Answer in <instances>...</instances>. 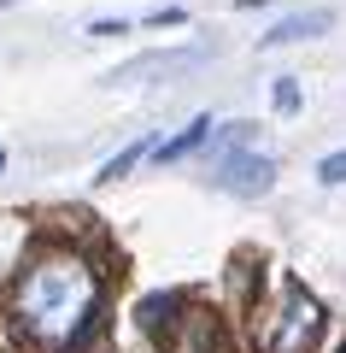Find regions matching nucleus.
Returning <instances> with one entry per match:
<instances>
[{"mask_svg":"<svg viewBox=\"0 0 346 353\" xmlns=\"http://www.w3.org/2000/svg\"><path fill=\"white\" fill-rule=\"evenodd\" d=\"M323 30H329V12H288V18H276V30H264V48L305 41V36H323Z\"/></svg>","mask_w":346,"mask_h":353,"instance_id":"obj_5","label":"nucleus"},{"mask_svg":"<svg viewBox=\"0 0 346 353\" xmlns=\"http://www.w3.org/2000/svg\"><path fill=\"white\" fill-rule=\"evenodd\" d=\"M100 324V271L76 248H41L12 283V336L30 353H59Z\"/></svg>","mask_w":346,"mask_h":353,"instance_id":"obj_1","label":"nucleus"},{"mask_svg":"<svg viewBox=\"0 0 346 353\" xmlns=\"http://www.w3.org/2000/svg\"><path fill=\"white\" fill-rule=\"evenodd\" d=\"M182 312H188V301H182V294H147V301L136 306V324L147 330V341H153V347H171V341H176V330H182Z\"/></svg>","mask_w":346,"mask_h":353,"instance_id":"obj_4","label":"nucleus"},{"mask_svg":"<svg viewBox=\"0 0 346 353\" xmlns=\"http://www.w3.org/2000/svg\"><path fill=\"white\" fill-rule=\"evenodd\" d=\"M0 171H6V153H0Z\"/></svg>","mask_w":346,"mask_h":353,"instance_id":"obj_11","label":"nucleus"},{"mask_svg":"<svg viewBox=\"0 0 346 353\" xmlns=\"http://www.w3.org/2000/svg\"><path fill=\"white\" fill-rule=\"evenodd\" d=\"M88 30H94V36H124L129 24H124V18H100V24H88Z\"/></svg>","mask_w":346,"mask_h":353,"instance_id":"obj_10","label":"nucleus"},{"mask_svg":"<svg viewBox=\"0 0 346 353\" xmlns=\"http://www.w3.org/2000/svg\"><path fill=\"white\" fill-rule=\"evenodd\" d=\"M323 324H329L323 301L305 289V283L288 277L282 283V312H276V330H270V353H311L317 336H323Z\"/></svg>","mask_w":346,"mask_h":353,"instance_id":"obj_2","label":"nucleus"},{"mask_svg":"<svg viewBox=\"0 0 346 353\" xmlns=\"http://www.w3.org/2000/svg\"><path fill=\"white\" fill-rule=\"evenodd\" d=\"M317 176H323V183H346V153H329Z\"/></svg>","mask_w":346,"mask_h":353,"instance_id":"obj_9","label":"nucleus"},{"mask_svg":"<svg viewBox=\"0 0 346 353\" xmlns=\"http://www.w3.org/2000/svg\"><path fill=\"white\" fill-rule=\"evenodd\" d=\"M141 153H147V141H129V148L118 153V159H111V165H106V171H100V176H106V183H118V176H124V171H136V165H141Z\"/></svg>","mask_w":346,"mask_h":353,"instance_id":"obj_7","label":"nucleus"},{"mask_svg":"<svg viewBox=\"0 0 346 353\" xmlns=\"http://www.w3.org/2000/svg\"><path fill=\"white\" fill-rule=\"evenodd\" d=\"M206 136H211V118H194V124H188L182 136H171V141L159 148V165H171V159H188V153H194Z\"/></svg>","mask_w":346,"mask_h":353,"instance_id":"obj_6","label":"nucleus"},{"mask_svg":"<svg viewBox=\"0 0 346 353\" xmlns=\"http://www.w3.org/2000/svg\"><path fill=\"white\" fill-rule=\"evenodd\" d=\"M217 183H223L229 194H264V189L276 183V159H270V153H252V148H229Z\"/></svg>","mask_w":346,"mask_h":353,"instance_id":"obj_3","label":"nucleus"},{"mask_svg":"<svg viewBox=\"0 0 346 353\" xmlns=\"http://www.w3.org/2000/svg\"><path fill=\"white\" fill-rule=\"evenodd\" d=\"M270 94H276V106H282V112H294V106H299V88H294V77H282V83H276Z\"/></svg>","mask_w":346,"mask_h":353,"instance_id":"obj_8","label":"nucleus"},{"mask_svg":"<svg viewBox=\"0 0 346 353\" xmlns=\"http://www.w3.org/2000/svg\"><path fill=\"white\" fill-rule=\"evenodd\" d=\"M340 353H346V347H340Z\"/></svg>","mask_w":346,"mask_h":353,"instance_id":"obj_12","label":"nucleus"}]
</instances>
